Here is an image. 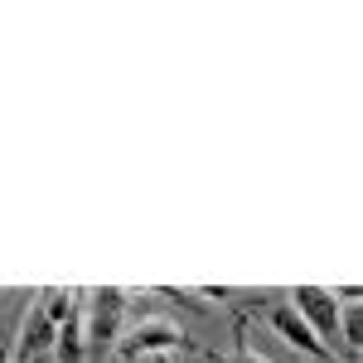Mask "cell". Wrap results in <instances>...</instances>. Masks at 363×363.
Listing matches in <instances>:
<instances>
[{
    "label": "cell",
    "instance_id": "obj_6",
    "mask_svg": "<svg viewBox=\"0 0 363 363\" xmlns=\"http://www.w3.org/2000/svg\"><path fill=\"white\" fill-rule=\"evenodd\" d=\"M160 363H213V359H208V354H199L194 344L184 339L179 349H169V354H160Z\"/></svg>",
    "mask_w": 363,
    "mask_h": 363
},
{
    "label": "cell",
    "instance_id": "obj_1",
    "mask_svg": "<svg viewBox=\"0 0 363 363\" xmlns=\"http://www.w3.org/2000/svg\"><path fill=\"white\" fill-rule=\"evenodd\" d=\"M121 315H126V291H121V286L87 291V301H83V344H87V354H92V363H102L116 349Z\"/></svg>",
    "mask_w": 363,
    "mask_h": 363
},
{
    "label": "cell",
    "instance_id": "obj_4",
    "mask_svg": "<svg viewBox=\"0 0 363 363\" xmlns=\"http://www.w3.org/2000/svg\"><path fill=\"white\" fill-rule=\"evenodd\" d=\"M267 320H272V330H277V335L286 339L291 349H301L306 359H315V363H335V354H330L320 339L310 335V325H306V320H301V315H296L291 306H272V315H267Z\"/></svg>",
    "mask_w": 363,
    "mask_h": 363
},
{
    "label": "cell",
    "instance_id": "obj_2",
    "mask_svg": "<svg viewBox=\"0 0 363 363\" xmlns=\"http://www.w3.org/2000/svg\"><path fill=\"white\" fill-rule=\"evenodd\" d=\"M291 301H296L291 310L310 325V335L320 339L330 354H344V344H339V301H335V296L320 291V286H296ZM344 359H349V354H344ZM349 363H359V359H349Z\"/></svg>",
    "mask_w": 363,
    "mask_h": 363
},
{
    "label": "cell",
    "instance_id": "obj_8",
    "mask_svg": "<svg viewBox=\"0 0 363 363\" xmlns=\"http://www.w3.org/2000/svg\"><path fill=\"white\" fill-rule=\"evenodd\" d=\"M0 363H10V344L5 339H0Z\"/></svg>",
    "mask_w": 363,
    "mask_h": 363
},
{
    "label": "cell",
    "instance_id": "obj_9",
    "mask_svg": "<svg viewBox=\"0 0 363 363\" xmlns=\"http://www.w3.org/2000/svg\"><path fill=\"white\" fill-rule=\"evenodd\" d=\"M29 363H54V359H49V354H44V359H29Z\"/></svg>",
    "mask_w": 363,
    "mask_h": 363
},
{
    "label": "cell",
    "instance_id": "obj_5",
    "mask_svg": "<svg viewBox=\"0 0 363 363\" xmlns=\"http://www.w3.org/2000/svg\"><path fill=\"white\" fill-rule=\"evenodd\" d=\"M54 320L44 315V306H34L25 315V330H20V349H15V359L20 363H29V359H44L49 349H54Z\"/></svg>",
    "mask_w": 363,
    "mask_h": 363
},
{
    "label": "cell",
    "instance_id": "obj_3",
    "mask_svg": "<svg viewBox=\"0 0 363 363\" xmlns=\"http://www.w3.org/2000/svg\"><path fill=\"white\" fill-rule=\"evenodd\" d=\"M179 344H184L179 325H169V320H140L136 330H131V339L116 344V354L121 359H160V354L179 349Z\"/></svg>",
    "mask_w": 363,
    "mask_h": 363
},
{
    "label": "cell",
    "instance_id": "obj_7",
    "mask_svg": "<svg viewBox=\"0 0 363 363\" xmlns=\"http://www.w3.org/2000/svg\"><path fill=\"white\" fill-rule=\"evenodd\" d=\"M223 363H267V359H262V354H252V344H247L242 335H238V349H233V354H228Z\"/></svg>",
    "mask_w": 363,
    "mask_h": 363
}]
</instances>
